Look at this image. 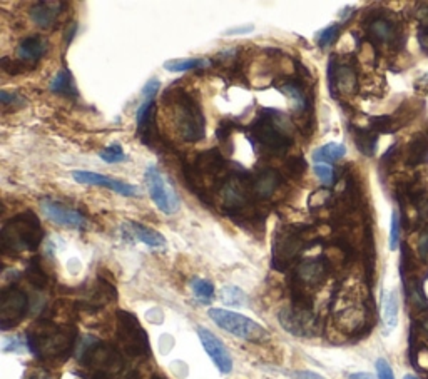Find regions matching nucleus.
<instances>
[{
  "label": "nucleus",
  "instance_id": "f257e3e1",
  "mask_svg": "<svg viewBox=\"0 0 428 379\" xmlns=\"http://www.w3.org/2000/svg\"><path fill=\"white\" fill-rule=\"evenodd\" d=\"M75 333L52 323H38L27 333V346L42 359H59L69 356L74 348Z\"/></svg>",
  "mask_w": 428,
  "mask_h": 379
},
{
  "label": "nucleus",
  "instance_id": "f03ea898",
  "mask_svg": "<svg viewBox=\"0 0 428 379\" xmlns=\"http://www.w3.org/2000/svg\"><path fill=\"white\" fill-rule=\"evenodd\" d=\"M208 314L216 326H219L226 333L236 336L239 339L251 341V343H261V341L268 339L266 329L261 324H258L256 321L249 319L248 316L221 308L209 309Z\"/></svg>",
  "mask_w": 428,
  "mask_h": 379
},
{
  "label": "nucleus",
  "instance_id": "7ed1b4c3",
  "mask_svg": "<svg viewBox=\"0 0 428 379\" xmlns=\"http://www.w3.org/2000/svg\"><path fill=\"white\" fill-rule=\"evenodd\" d=\"M42 239V229L32 214L19 215L16 220L9 223L2 231L4 246L22 249H36Z\"/></svg>",
  "mask_w": 428,
  "mask_h": 379
},
{
  "label": "nucleus",
  "instance_id": "20e7f679",
  "mask_svg": "<svg viewBox=\"0 0 428 379\" xmlns=\"http://www.w3.org/2000/svg\"><path fill=\"white\" fill-rule=\"evenodd\" d=\"M144 179H146L147 184L149 198H151V201L156 204V208L161 213L171 215L179 210V196H177L176 189L172 187L171 181L157 167H147L146 172H144Z\"/></svg>",
  "mask_w": 428,
  "mask_h": 379
},
{
  "label": "nucleus",
  "instance_id": "39448f33",
  "mask_svg": "<svg viewBox=\"0 0 428 379\" xmlns=\"http://www.w3.org/2000/svg\"><path fill=\"white\" fill-rule=\"evenodd\" d=\"M174 124L186 141L194 142L204 137L203 110L189 97H181L174 104Z\"/></svg>",
  "mask_w": 428,
  "mask_h": 379
},
{
  "label": "nucleus",
  "instance_id": "423d86ee",
  "mask_svg": "<svg viewBox=\"0 0 428 379\" xmlns=\"http://www.w3.org/2000/svg\"><path fill=\"white\" fill-rule=\"evenodd\" d=\"M119 339L124 351L131 356H149V339L132 314L119 313Z\"/></svg>",
  "mask_w": 428,
  "mask_h": 379
},
{
  "label": "nucleus",
  "instance_id": "0eeeda50",
  "mask_svg": "<svg viewBox=\"0 0 428 379\" xmlns=\"http://www.w3.org/2000/svg\"><path fill=\"white\" fill-rule=\"evenodd\" d=\"M27 306L28 299L26 292L17 289V287L4 289L2 296H0V324H2V329H11L21 323L27 313Z\"/></svg>",
  "mask_w": 428,
  "mask_h": 379
},
{
  "label": "nucleus",
  "instance_id": "6e6552de",
  "mask_svg": "<svg viewBox=\"0 0 428 379\" xmlns=\"http://www.w3.org/2000/svg\"><path fill=\"white\" fill-rule=\"evenodd\" d=\"M41 210L51 223L67 229H75V231H84L88 229V219L77 210L67 208L59 201L54 199H42Z\"/></svg>",
  "mask_w": 428,
  "mask_h": 379
},
{
  "label": "nucleus",
  "instance_id": "1a4fd4ad",
  "mask_svg": "<svg viewBox=\"0 0 428 379\" xmlns=\"http://www.w3.org/2000/svg\"><path fill=\"white\" fill-rule=\"evenodd\" d=\"M198 336L204 351L208 353V356L211 358V361L216 364V368L223 374H229L233 371V358H231L228 348L224 346L223 341L206 328H198Z\"/></svg>",
  "mask_w": 428,
  "mask_h": 379
},
{
  "label": "nucleus",
  "instance_id": "9d476101",
  "mask_svg": "<svg viewBox=\"0 0 428 379\" xmlns=\"http://www.w3.org/2000/svg\"><path fill=\"white\" fill-rule=\"evenodd\" d=\"M280 323L288 333L295 336H313L316 333V319L310 311L305 308L283 309L280 313Z\"/></svg>",
  "mask_w": 428,
  "mask_h": 379
},
{
  "label": "nucleus",
  "instance_id": "9b49d317",
  "mask_svg": "<svg viewBox=\"0 0 428 379\" xmlns=\"http://www.w3.org/2000/svg\"><path fill=\"white\" fill-rule=\"evenodd\" d=\"M75 182L84 186H99V187H108V189L114 191L115 194L124 196V198H134L137 196V187H134L127 182L114 179V177L98 174V172H89V171H74L72 172Z\"/></svg>",
  "mask_w": 428,
  "mask_h": 379
},
{
  "label": "nucleus",
  "instance_id": "f8f14e48",
  "mask_svg": "<svg viewBox=\"0 0 428 379\" xmlns=\"http://www.w3.org/2000/svg\"><path fill=\"white\" fill-rule=\"evenodd\" d=\"M370 36L380 44H398V41L405 42L403 31L397 26L395 21L387 17H377L370 23Z\"/></svg>",
  "mask_w": 428,
  "mask_h": 379
},
{
  "label": "nucleus",
  "instance_id": "ddd939ff",
  "mask_svg": "<svg viewBox=\"0 0 428 379\" xmlns=\"http://www.w3.org/2000/svg\"><path fill=\"white\" fill-rule=\"evenodd\" d=\"M122 231L126 236L136 239V241L146 244V246L152 247V249L166 247V239L161 233L154 231V229L146 228V225H142L139 223L127 220V223L122 225Z\"/></svg>",
  "mask_w": 428,
  "mask_h": 379
},
{
  "label": "nucleus",
  "instance_id": "4468645a",
  "mask_svg": "<svg viewBox=\"0 0 428 379\" xmlns=\"http://www.w3.org/2000/svg\"><path fill=\"white\" fill-rule=\"evenodd\" d=\"M428 162V137L423 132H417L410 139L407 147V164L417 167Z\"/></svg>",
  "mask_w": 428,
  "mask_h": 379
},
{
  "label": "nucleus",
  "instance_id": "2eb2a0df",
  "mask_svg": "<svg viewBox=\"0 0 428 379\" xmlns=\"http://www.w3.org/2000/svg\"><path fill=\"white\" fill-rule=\"evenodd\" d=\"M47 42L44 37L41 36H31L26 37L17 47L19 59L24 62H36L46 54Z\"/></svg>",
  "mask_w": 428,
  "mask_h": 379
},
{
  "label": "nucleus",
  "instance_id": "dca6fc26",
  "mask_svg": "<svg viewBox=\"0 0 428 379\" xmlns=\"http://www.w3.org/2000/svg\"><path fill=\"white\" fill-rule=\"evenodd\" d=\"M61 4H52V2H42L37 4L36 7L31 11L32 21L41 27H51L52 23L57 21L61 14Z\"/></svg>",
  "mask_w": 428,
  "mask_h": 379
},
{
  "label": "nucleus",
  "instance_id": "f3484780",
  "mask_svg": "<svg viewBox=\"0 0 428 379\" xmlns=\"http://www.w3.org/2000/svg\"><path fill=\"white\" fill-rule=\"evenodd\" d=\"M345 154H346V147L343 146V144L330 142L318 149H315L311 157H313V161L316 162V164H330V162L340 161Z\"/></svg>",
  "mask_w": 428,
  "mask_h": 379
},
{
  "label": "nucleus",
  "instance_id": "a211bd4d",
  "mask_svg": "<svg viewBox=\"0 0 428 379\" xmlns=\"http://www.w3.org/2000/svg\"><path fill=\"white\" fill-rule=\"evenodd\" d=\"M383 323L387 331H392L398 323V296L397 291L383 292Z\"/></svg>",
  "mask_w": 428,
  "mask_h": 379
},
{
  "label": "nucleus",
  "instance_id": "6ab92c4d",
  "mask_svg": "<svg viewBox=\"0 0 428 379\" xmlns=\"http://www.w3.org/2000/svg\"><path fill=\"white\" fill-rule=\"evenodd\" d=\"M353 137L355 142L360 151L363 152L365 156H373L375 151H377V141H378V134L372 131V129H360V127H353Z\"/></svg>",
  "mask_w": 428,
  "mask_h": 379
},
{
  "label": "nucleus",
  "instance_id": "aec40b11",
  "mask_svg": "<svg viewBox=\"0 0 428 379\" xmlns=\"http://www.w3.org/2000/svg\"><path fill=\"white\" fill-rule=\"evenodd\" d=\"M49 89L52 90V92H61V94H77L75 92V85H74V80H72V75L71 72L67 69H62L57 72V74L54 75V79L51 80V85Z\"/></svg>",
  "mask_w": 428,
  "mask_h": 379
},
{
  "label": "nucleus",
  "instance_id": "412c9836",
  "mask_svg": "<svg viewBox=\"0 0 428 379\" xmlns=\"http://www.w3.org/2000/svg\"><path fill=\"white\" fill-rule=\"evenodd\" d=\"M300 277L306 284H316V282L321 281V277L325 274L323 266L320 262H305L300 267Z\"/></svg>",
  "mask_w": 428,
  "mask_h": 379
},
{
  "label": "nucleus",
  "instance_id": "4be33fe9",
  "mask_svg": "<svg viewBox=\"0 0 428 379\" xmlns=\"http://www.w3.org/2000/svg\"><path fill=\"white\" fill-rule=\"evenodd\" d=\"M219 297L226 306H236V308H239V306L246 304V294L236 286H224L221 289Z\"/></svg>",
  "mask_w": 428,
  "mask_h": 379
},
{
  "label": "nucleus",
  "instance_id": "5701e85b",
  "mask_svg": "<svg viewBox=\"0 0 428 379\" xmlns=\"http://www.w3.org/2000/svg\"><path fill=\"white\" fill-rule=\"evenodd\" d=\"M336 80H338V87L343 92H352V90L357 87V78H355V72L352 70V67L345 65L340 67L338 72H336Z\"/></svg>",
  "mask_w": 428,
  "mask_h": 379
},
{
  "label": "nucleus",
  "instance_id": "b1692460",
  "mask_svg": "<svg viewBox=\"0 0 428 379\" xmlns=\"http://www.w3.org/2000/svg\"><path fill=\"white\" fill-rule=\"evenodd\" d=\"M206 65V60L201 59H177V60H167L165 64V69L169 72H187L191 69H198V67Z\"/></svg>",
  "mask_w": 428,
  "mask_h": 379
},
{
  "label": "nucleus",
  "instance_id": "393cba45",
  "mask_svg": "<svg viewBox=\"0 0 428 379\" xmlns=\"http://www.w3.org/2000/svg\"><path fill=\"white\" fill-rule=\"evenodd\" d=\"M191 287H192V292H194V296L198 297L199 301L209 302L214 297V286L211 284L209 281L199 279L198 277V279L191 282Z\"/></svg>",
  "mask_w": 428,
  "mask_h": 379
},
{
  "label": "nucleus",
  "instance_id": "a878e982",
  "mask_svg": "<svg viewBox=\"0 0 428 379\" xmlns=\"http://www.w3.org/2000/svg\"><path fill=\"white\" fill-rule=\"evenodd\" d=\"M99 157L104 162H108V164H118V162L127 161L126 152L122 151V147L119 146V144H113V146H109L108 149H104V151H100Z\"/></svg>",
  "mask_w": 428,
  "mask_h": 379
},
{
  "label": "nucleus",
  "instance_id": "bb28decb",
  "mask_svg": "<svg viewBox=\"0 0 428 379\" xmlns=\"http://www.w3.org/2000/svg\"><path fill=\"white\" fill-rule=\"evenodd\" d=\"M400 244V214L398 210H393L392 214V231H390V249L395 251Z\"/></svg>",
  "mask_w": 428,
  "mask_h": 379
},
{
  "label": "nucleus",
  "instance_id": "cd10ccee",
  "mask_svg": "<svg viewBox=\"0 0 428 379\" xmlns=\"http://www.w3.org/2000/svg\"><path fill=\"white\" fill-rule=\"evenodd\" d=\"M283 94H286L288 97L293 100V105H295V109L301 110L305 107V97H303V94L300 92V89H296L295 85H283L280 89Z\"/></svg>",
  "mask_w": 428,
  "mask_h": 379
},
{
  "label": "nucleus",
  "instance_id": "c85d7f7f",
  "mask_svg": "<svg viewBox=\"0 0 428 379\" xmlns=\"http://www.w3.org/2000/svg\"><path fill=\"white\" fill-rule=\"evenodd\" d=\"M338 32H340V26L326 27L325 31L318 36V46L321 47V49H325V47H330L331 44H333L336 36H338Z\"/></svg>",
  "mask_w": 428,
  "mask_h": 379
},
{
  "label": "nucleus",
  "instance_id": "c756f323",
  "mask_svg": "<svg viewBox=\"0 0 428 379\" xmlns=\"http://www.w3.org/2000/svg\"><path fill=\"white\" fill-rule=\"evenodd\" d=\"M313 171H315L316 177H318V179L323 182L325 186L333 184V177L335 176H333V169H331L330 164H316L313 167Z\"/></svg>",
  "mask_w": 428,
  "mask_h": 379
},
{
  "label": "nucleus",
  "instance_id": "7c9ffc66",
  "mask_svg": "<svg viewBox=\"0 0 428 379\" xmlns=\"http://www.w3.org/2000/svg\"><path fill=\"white\" fill-rule=\"evenodd\" d=\"M27 277H28V281H31L32 284L37 287L46 286V282H47V276L44 274V271H42L38 266H36V264H32L31 269L27 271Z\"/></svg>",
  "mask_w": 428,
  "mask_h": 379
},
{
  "label": "nucleus",
  "instance_id": "2f4dec72",
  "mask_svg": "<svg viewBox=\"0 0 428 379\" xmlns=\"http://www.w3.org/2000/svg\"><path fill=\"white\" fill-rule=\"evenodd\" d=\"M161 89V82L157 79H151L149 82L144 85L142 89V97L144 100H154V95L160 92Z\"/></svg>",
  "mask_w": 428,
  "mask_h": 379
},
{
  "label": "nucleus",
  "instance_id": "473e14b6",
  "mask_svg": "<svg viewBox=\"0 0 428 379\" xmlns=\"http://www.w3.org/2000/svg\"><path fill=\"white\" fill-rule=\"evenodd\" d=\"M377 373H378V379H395L390 364H388L387 359L383 358H380L377 361Z\"/></svg>",
  "mask_w": 428,
  "mask_h": 379
},
{
  "label": "nucleus",
  "instance_id": "72a5a7b5",
  "mask_svg": "<svg viewBox=\"0 0 428 379\" xmlns=\"http://www.w3.org/2000/svg\"><path fill=\"white\" fill-rule=\"evenodd\" d=\"M418 247H420V254L423 259L428 257V223L423 225L420 239H418Z\"/></svg>",
  "mask_w": 428,
  "mask_h": 379
},
{
  "label": "nucleus",
  "instance_id": "f704fd0d",
  "mask_svg": "<svg viewBox=\"0 0 428 379\" xmlns=\"http://www.w3.org/2000/svg\"><path fill=\"white\" fill-rule=\"evenodd\" d=\"M418 42L422 50L428 55V23H422V27L418 28Z\"/></svg>",
  "mask_w": 428,
  "mask_h": 379
},
{
  "label": "nucleus",
  "instance_id": "c9c22d12",
  "mask_svg": "<svg viewBox=\"0 0 428 379\" xmlns=\"http://www.w3.org/2000/svg\"><path fill=\"white\" fill-rule=\"evenodd\" d=\"M293 378L295 379H325L321 374L313 373V371H296L293 374Z\"/></svg>",
  "mask_w": 428,
  "mask_h": 379
},
{
  "label": "nucleus",
  "instance_id": "e433bc0d",
  "mask_svg": "<svg viewBox=\"0 0 428 379\" xmlns=\"http://www.w3.org/2000/svg\"><path fill=\"white\" fill-rule=\"evenodd\" d=\"M253 28H254V26L234 27V28H229V31H226V36H238V33H248V32H251Z\"/></svg>",
  "mask_w": 428,
  "mask_h": 379
},
{
  "label": "nucleus",
  "instance_id": "4c0bfd02",
  "mask_svg": "<svg viewBox=\"0 0 428 379\" xmlns=\"http://www.w3.org/2000/svg\"><path fill=\"white\" fill-rule=\"evenodd\" d=\"M420 9H417V16L418 18H422L423 23H428V4H422L418 6Z\"/></svg>",
  "mask_w": 428,
  "mask_h": 379
},
{
  "label": "nucleus",
  "instance_id": "58836bf2",
  "mask_svg": "<svg viewBox=\"0 0 428 379\" xmlns=\"http://www.w3.org/2000/svg\"><path fill=\"white\" fill-rule=\"evenodd\" d=\"M26 379H51V376L46 371H41V369H38V371H32Z\"/></svg>",
  "mask_w": 428,
  "mask_h": 379
},
{
  "label": "nucleus",
  "instance_id": "ea45409f",
  "mask_svg": "<svg viewBox=\"0 0 428 379\" xmlns=\"http://www.w3.org/2000/svg\"><path fill=\"white\" fill-rule=\"evenodd\" d=\"M350 379H375V376L370 373H353L350 374Z\"/></svg>",
  "mask_w": 428,
  "mask_h": 379
},
{
  "label": "nucleus",
  "instance_id": "a19ab883",
  "mask_svg": "<svg viewBox=\"0 0 428 379\" xmlns=\"http://www.w3.org/2000/svg\"><path fill=\"white\" fill-rule=\"evenodd\" d=\"M90 379H113V376H110V373H105V371H95L93 376H90Z\"/></svg>",
  "mask_w": 428,
  "mask_h": 379
},
{
  "label": "nucleus",
  "instance_id": "79ce46f5",
  "mask_svg": "<svg viewBox=\"0 0 428 379\" xmlns=\"http://www.w3.org/2000/svg\"><path fill=\"white\" fill-rule=\"evenodd\" d=\"M403 379H418V378L417 376H412V374H407V376L403 378Z\"/></svg>",
  "mask_w": 428,
  "mask_h": 379
},
{
  "label": "nucleus",
  "instance_id": "37998d69",
  "mask_svg": "<svg viewBox=\"0 0 428 379\" xmlns=\"http://www.w3.org/2000/svg\"><path fill=\"white\" fill-rule=\"evenodd\" d=\"M423 134H425V136L428 137V121L425 122V132H423Z\"/></svg>",
  "mask_w": 428,
  "mask_h": 379
},
{
  "label": "nucleus",
  "instance_id": "c03bdc74",
  "mask_svg": "<svg viewBox=\"0 0 428 379\" xmlns=\"http://www.w3.org/2000/svg\"><path fill=\"white\" fill-rule=\"evenodd\" d=\"M152 379H166L165 376H152Z\"/></svg>",
  "mask_w": 428,
  "mask_h": 379
}]
</instances>
